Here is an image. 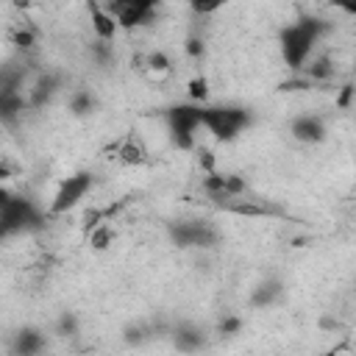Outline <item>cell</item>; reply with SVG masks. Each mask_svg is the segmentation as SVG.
Wrapping results in <instances>:
<instances>
[{
	"label": "cell",
	"mask_w": 356,
	"mask_h": 356,
	"mask_svg": "<svg viewBox=\"0 0 356 356\" xmlns=\"http://www.w3.org/2000/svg\"><path fill=\"white\" fill-rule=\"evenodd\" d=\"M217 331H220V334H225V337L239 334V331H242V317H239V314H225V317L220 320Z\"/></svg>",
	"instance_id": "21"
},
{
	"label": "cell",
	"mask_w": 356,
	"mask_h": 356,
	"mask_svg": "<svg viewBox=\"0 0 356 356\" xmlns=\"http://www.w3.org/2000/svg\"><path fill=\"white\" fill-rule=\"evenodd\" d=\"M33 0H14V8H31Z\"/></svg>",
	"instance_id": "25"
},
{
	"label": "cell",
	"mask_w": 356,
	"mask_h": 356,
	"mask_svg": "<svg viewBox=\"0 0 356 356\" xmlns=\"http://www.w3.org/2000/svg\"><path fill=\"white\" fill-rule=\"evenodd\" d=\"M172 345H175L178 350H184V353H192V350H200V348L206 345V337H203V331H200L197 325L184 323V325H178V328L172 331Z\"/></svg>",
	"instance_id": "10"
},
{
	"label": "cell",
	"mask_w": 356,
	"mask_h": 356,
	"mask_svg": "<svg viewBox=\"0 0 356 356\" xmlns=\"http://www.w3.org/2000/svg\"><path fill=\"white\" fill-rule=\"evenodd\" d=\"M281 292H284L281 281L267 278V281H261L259 286H253V289H250L248 303H250V309H270V306H273V303L281 298Z\"/></svg>",
	"instance_id": "9"
},
{
	"label": "cell",
	"mask_w": 356,
	"mask_h": 356,
	"mask_svg": "<svg viewBox=\"0 0 356 356\" xmlns=\"http://www.w3.org/2000/svg\"><path fill=\"white\" fill-rule=\"evenodd\" d=\"M67 108H70L72 117H86L97 108V97H95L92 89H72L67 95Z\"/></svg>",
	"instance_id": "11"
},
{
	"label": "cell",
	"mask_w": 356,
	"mask_h": 356,
	"mask_svg": "<svg viewBox=\"0 0 356 356\" xmlns=\"http://www.w3.org/2000/svg\"><path fill=\"white\" fill-rule=\"evenodd\" d=\"M11 44H14L19 53L33 50V47H36V31H33V28H28V25L17 28V31L11 33Z\"/></svg>",
	"instance_id": "15"
},
{
	"label": "cell",
	"mask_w": 356,
	"mask_h": 356,
	"mask_svg": "<svg viewBox=\"0 0 356 356\" xmlns=\"http://www.w3.org/2000/svg\"><path fill=\"white\" fill-rule=\"evenodd\" d=\"M170 142L178 150H195L197 131H200V103H181L164 111Z\"/></svg>",
	"instance_id": "3"
},
{
	"label": "cell",
	"mask_w": 356,
	"mask_h": 356,
	"mask_svg": "<svg viewBox=\"0 0 356 356\" xmlns=\"http://www.w3.org/2000/svg\"><path fill=\"white\" fill-rule=\"evenodd\" d=\"M186 97H189V103H206L209 100V81L203 78V75H195L189 83H186Z\"/></svg>",
	"instance_id": "16"
},
{
	"label": "cell",
	"mask_w": 356,
	"mask_h": 356,
	"mask_svg": "<svg viewBox=\"0 0 356 356\" xmlns=\"http://www.w3.org/2000/svg\"><path fill=\"white\" fill-rule=\"evenodd\" d=\"M289 136L300 145H320V142H325L328 128L320 114H298L289 122Z\"/></svg>",
	"instance_id": "6"
},
{
	"label": "cell",
	"mask_w": 356,
	"mask_h": 356,
	"mask_svg": "<svg viewBox=\"0 0 356 356\" xmlns=\"http://www.w3.org/2000/svg\"><path fill=\"white\" fill-rule=\"evenodd\" d=\"M86 242H89V250H95V253L108 250L114 245V228H111V222L106 220V222L95 225L92 231H86Z\"/></svg>",
	"instance_id": "13"
},
{
	"label": "cell",
	"mask_w": 356,
	"mask_h": 356,
	"mask_svg": "<svg viewBox=\"0 0 356 356\" xmlns=\"http://www.w3.org/2000/svg\"><path fill=\"white\" fill-rule=\"evenodd\" d=\"M225 3H228V0H186L189 11H192L195 17H211V14H217Z\"/></svg>",
	"instance_id": "17"
},
{
	"label": "cell",
	"mask_w": 356,
	"mask_h": 356,
	"mask_svg": "<svg viewBox=\"0 0 356 356\" xmlns=\"http://www.w3.org/2000/svg\"><path fill=\"white\" fill-rule=\"evenodd\" d=\"M331 33V22L320 19V17H300L295 22H289L286 28H281L278 33V53H281V61L298 72L306 58L312 53H317V44Z\"/></svg>",
	"instance_id": "1"
},
{
	"label": "cell",
	"mask_w": 356,
	"mask_h": 356,
	"mask_svg": "<svg viewBox=\"0 0 356 356\" xmlns=\"http://www.w3.org/2000/svg\"><path fill=\"white\" fill-rule=\"evenodd\" d=\"M167 234H170L172 245H178V248L206 250V248H214L220 242L217 228L211 222H206V220H178V222H170Z\"/></svg>",
	"instance_id": "5"
},
{
	"label": "cell",
	"mask_w": 356,
	"mask_h": 356,
	"mask_svg": "<svg viewBox=\"0 0 356 356\" xmlns=\"http://www.w3.org/2000/svg\"><path fill=\"white\" fill-rule=\"evenodd\" d=\"M353 95H356V86H353L350 81H345L342 86L334 89V106H337L339 111H350V106H353Z\"/></svg>",
	"instance_id": "18"
},
{
	"label": "cell",
	"mask_w": 356,
	"mask_h": 356,
	"mask_svg": "<svg viewBox=\"0 0 356 356\" xmlns=\"http://www.w3.org/2000/svg\"><path fill=\"white\" fill-rule=\"evenodd\" d=\"M44 348H47V337L39 328H19L11 339V345H8V350L17 353V356H36Z\"/></svg>",
	"instance_id": "8"
},
{
	"label": "cell",
	"mask_w": 356,
	"mask_h": 356,
	"mask_svg": "<svg viewBox=\"0 0 356 356\" xmlns=\"http://www.w3.org/2000/svg\"><path fill=\"white\" fill-rule=\"evenodd\" d=\"M145 328H139V325H134V328H125V342L128 345H142L145 342Z\"/></svg>",
	"instance_id": "22"
},
{
	"label": "cell",
	"mask_w": 356,
	"mask_h": 356,
	"mask_svg": "<svg viewBox=\"0 0 356 356\" xmlns=\"http://www.w3.org/2000/svg\"><path fill=\"white\" fill-rule=\"evenodd\" d=\"M92 184H95V178H92V172H86V170L61 178V181L56 184V192H53L50 203H47V214H50V217H58V214H67V211L78 209V206L83 203V197L92 192Z\"/></svg>",
	"instance_id": "4"
},
{
	"label": "cell",
	"mask_w": 356,
	"mask_h": 356,
	"mask_svg": "<svg viewBox=\"0 0 356 356\" xmlns=\"http://www.w3.org/2000/svg\"><path fill=\"white\" fill-rule=\"evenodd\" d=\"M334 8H339L345 17H356V0H331Z\"/></svg>",
	"instance_id": "24"
},
{
	"label": "cell",
	"mask_w": 356,
	"mask_h": 356,
	"mask_svg": "<svg viewBox=\"0 0 356 356\" xmlns=\"http://www.w3.org/2000/svg\"><path fill=\"white\" fill-rule=\"evenodd\" d=\"M184 53H186V58L197 61V58L206 53V42H203V36H200V33H189V36L184 39Z\"/></svg>",
	"instance_id": "20"
},
{
	"label": "cell",
	"mask_w": 356,
	"mask_h": 356,
	"mask_svg": "<svg viewBox=\"0 0 356 356\" xmlns=\"http://www.w3.org/2000/svg\"><path fill=\"white\" fill-rule=\"evenodd\" d=\"M81 331V323L72 312H61V317L56 320V337H75Z\"/></svg>",
	"instance_id": "19"
},
{
	"label": "cell",
	"mask_w": 356,
	"mask_h": 356,
	"mask_svg": "<svg viewBox=\"0 0 356 356\" xmlns=\"http://www.w3.org/2000/svg\"><path fill=\"white\" fill-rule=\"evenodd\" d=\"M89 56L97 67H111L114 64V42H106V39H95L89 44Z\"/></svg>",
	"instance_id": "14"
},
{
	"label": "cell",
	"mask_w": 356,
	"mask_h": 356,
	"mask_svg": "<svg viewBox=\"0 0 356 356\" xmlns=\"http://www.w3.org/2000/svg\"><path fill=\"white\" fill-rule=\"evenodd\" d=\"M86 11H89V25H92V31H95V39L114 42L117 33H120L117 17H114L100 0H89V3H86Z\"/></svg>",
	"instance_id": "7"
},
{
	"label": "cell",
	"mask_w": 356,
	"mask_h": 356,
	"mask_svg": "<svg viewBox=\"0 0 356 356\" xmlns=\"http://www.w3.org/2000/svg\"><path fill=\"white\" fill-rule=\"evenodd\" d=\"M114 150H117V159H120L122 164L139 167V164L147 161V150H145V145H142L139 139H134V136H125Z\"/></svg>",
	"instance_id": "12"
},
{
	"label": "cell",
	"mask_w": 356,
	"mask_h": 356,
	"mask_svg": "<svg viewBox=\"0 0 356 356\" xmlns=\"http://www.w3.org/2000/svg\"><path fill=\"white\" fill-rule=\"evenodd\" d=\"M17 175V167L6 159V156H0V184H6V181H11Z\"/></svg>",
	"instance_id": "23"
},
{
	"label": "cell",
	"mask_w": 356,
	"mask_h": 356,
	"mask_svg": "<svg viewBox=\"0 0 356 356\" xmlns=\"http://www.w3.org/2000/svg\"><path fill=\"white\" fill-rule=\"evenodd\" d=\"M103 3H106V0H103Z\"/></svg>",
	"instance_id": "26"
},
{
	"label": "cell",
	"mask_w": 356,
	"mask_h": 356,
	"mask_svg": "<svg viewBox=\"0 0 356 356\" xmlns=\"http://www.w3.org/2000/svg\"><path fill=\"white\" fill-rule=\"evenodd\" d=\"M250 111L242 106H200V128L217 142H234L250 125Z\"/></svg>",
	"instance_id": "2"
}]
</instances>
